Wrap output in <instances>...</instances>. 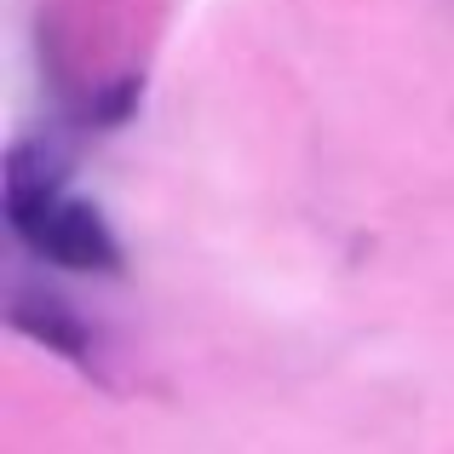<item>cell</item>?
Here are the masks:
<instances>
[{
	"mask_svg": "<svg viewBox=\"0 0 454 454\" xmlns=\"http://www.w3.org/2000/svg\"><path fill=\"white\" fill-rule=\"evenodd\" d=\"M12 322H18L23 333H35L41 345H52V351H69V356H81L87 351V340H81V328L64 317V305H35V300H18L12 305Z\"/></svg>",
	"mask_w": 454,
	"mask_h": 454,
	"instance_id": "obj_1",
	"label": "cell"
}]
</instances>
